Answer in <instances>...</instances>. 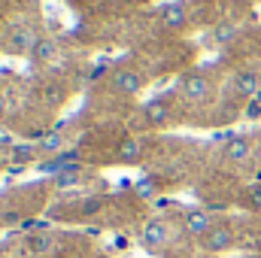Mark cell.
Returning a JSON list of instances; mask_svg holds the SVG:
<instances>
[{
    "label": "cell",
    "instance_id": "obj_9",
    "mask_svg": "<svg viewBox=\"0 0 261 258\" xmlns=\"http://www.w3.org/2000/svg\"><path fill=\"white\" fill-rule=\"evenodd\" d=\"M161 24L170 28V31L182 28V24H186V6H182V3H170V6H164V9H161Z\"/></svg>",
    "mask_w": 261,
    "mask_h": 258
},
{
    "label": "cell",
    "instance_id": "obj_8",
    "mask_svg": "<svg viewBox=\"0 0 261 258\" xmlns=\"http://www.w3.org/2000/svg\"><path fill=\"white\" fill-rule=\"evenodd\" d=\"M182 225H186V231L192 234V237H203L216 222L210 219V213H203V210H189L186 213V219H182Z\"/></svg>",
    "mask_w": 261,
    "mask_h": 258
},
{
    "label": "cell",
    "instance_id": "obj_3",
    "mask_svg": "<svg viewBox=\"0 0 261 258\" xmlns=\"http://www.w3.org/2000/svg\"><path fill=\"white\" fill-rule=\"evenodd\" d=\"M113 91H119V94H140L143 91V85H146V79H143V73L137 70V67H119L116 73H113Z\"/></svg>",
    "mask_w": 261,
    "mask_h": 258
},
{
    "label": "cell",
    "instance_id": "obj_15",
    "mask_svg": "<svg viewBox=\"0 0 261 258\" xmlns=\"http://www.w3.org/2000/svg\"><path fill=\"white\" fill-rule=\"evenodd\" d=\"M31 249H34V252L49 249V237H34V240H31Z\"/></svg>",
    "mask_w": 261,
    "mask_h": 258
},
{
    "label": "cell",
    "instance_id": "obj_20",
    "mask_svg": "<svg viewBox=\"0 0 261 258\" xmlns=\"http://www.w3.org/2000/svg\"><path fill=\"white\" fill-rule=\"evenodd\" d=\"M70 258H76V255H70Z\"/></svg>",
    "mask_w": 261,
    "mask_h": 258
},
{
    "label": "cell",
    "instance_id": "obj_19",
    "mask_svg": "<svg viewBox=\"0 0 261 258\" xmlns=\"http://www.w3.org/2000/svg\"><path fill=\"white\" fill-rule=\"evenodd\" d=\"M197 258H210V255H197Z\"/></svg>",
    "mask_w": 261,
    "mask_h": 258
},
{
    "label": "cell",
    "instance_id": "obj_13",
    "mask_svg": "<svg viewBox=\"0 0 261 258\" xmlns=\"http://www.w3.org/2000/svg\"><path fill=\"white\" fill-rule=\"evenodd\" d=\"M246 203H249L252 210H261V186H252V189H246Z\"/></svg>",
    "mask_w": 261,
    "mask_h": 258
},
{
    "label": "cell",
    "instance_id": "obj_5",
    "mask_svg": "<svg viewBox=\"0 0 261 258\" xmlns=\"http://www.w3.org/2000/svg\"><path fill=\"white\" fill-rule=\"evenodd\" d=\"M167 240H170V231L161 219H152L143 225V243L149 249H161V246H167Z\"/></svg>",
    "mask_w": 261,
    "mask_h": 258
},
{
    "label": "cell",
    "instance_id": "obj_14",
    "mask_svg": "<svg viewBox=\"0 0 261 258\" xmlns=\"http://www.w3.org/2000/svg\"><path fill=\"white\" fill-rule=\"evenodd\" d=\"M46 58H52V43L49 40H40L37 43V61H46Z\"/></svg>",
    "mask_w": 261,
    "mask_h": 258
},
{
    "label": "cell",
    "instance_id": "obj_6",
    "mask_svg": "<svg viewBox=\"0 0 261 258\" xmlns=\"http://www.w3.org/2000/svg\"><path fill=\"white\" fill-rule=\"evenodd\" d=\"M234 88H237V94L240 97H258L261 94V73L258 70H240L237 73V79H234Z\"/></svg>",
    "mask_w": 261,
    "mask_h": 258
},
{
    "label": "cell",
    "instance_id": "obj_18",
    "mask_svg": "<svg viewBox=\"0 0 261 258\" xmlns=\"http://www.w3.org/2000/svg\"><path fill=\"white\" fill-rule=\"evenodd\" d=\"M243 258H261V255H243Z\"/></svg>",
    "mask_w": 261,
    "mask_h": 258
},
{
    "label": "cell",
    "instance_id": "obj_2",
    "mask_svg": "<svg viewBox=\"0 0 261 258\" xmlns=\"http://www.w3.org/2000/svg\"><path fill=\"white\" fill-rule=\"evenodd\" d=\"M200 246H203L206 252H225V249H231V246H234V228L225 225V222H216V225L200 237Z\"/></svg>",
    "mask_w": 261,
    "mask_h": 258
},
{
    "label": "cell",
    "instance_id": "obj_16",
    "mask_svg": "<svg viewBox=\"0 0 261 258\" xmlns=\"http://www.w3.org/2000/svg\"><path fill=\"white\" fill-rule=\"evenodd\" d=\"M43 146H46L49 152H55V149H61V137H46V140H43Z\"/></svg>",
    "mask_w": 261,
    "mask_h": 258
},
{
    "label": "cell",
    "instance_id": "obj_10",
    "mask_svg": "<svg viewBox=\"0 0 261 258\" xmlns=\"http://www.w3.org/2000/svg\"><path fill=\"white\" fill-rule=\"evenodd\" d=\"M116 158H119L122 164H137V161L143 158V146H140L137 140H122V143L116 146Z\"/></svg>",
    "mask_w": 261,
    "mask_h": 258
},
{
    "label": "cell",
    "instance_id": "obj_12",
    "mask_svg": "<svg viewBox=\"0 0 261 258\" xmlns=\"http://www.w3.org/2000/svg\"><path fill=\"white\" fill-rule=\"evenodd\" d=\"M234 37H237V24H219L216 28V40L225 43V40H234Z\"/></svg>",
    "mask_w": 261,
    "mask_h": 258
},
{
    "label": "cell",
    "instance_id": "obj_1",
    "mask_svg": "<svg viewBox=\"0 0 261 258\" xmlns=\"http://www.w3.org/2000/svg\"><path fill=\"white\" fill-rule=\"evenodd\" d=\"M179 88H182V97H186L189 104H203V100L210 97V91H213L210 76H206L203 70H192V73H186V79L179 82Z\"/></svg>",
    "mask_w": 261,
    "mask_h": 258
},
{
    "label": "cell",
    "instance_id": "obj_11",
    "mask_svg": "<svg viewBox=\"0 0 261 258\" xmlns=\"http://www.w3.org/2000/svg\"><path fill=\"white\" fill-rule=\"evenodd\" d=\"M249 152H252V143H249L246 137H234V140L225 143V158H228V161H243Z\"/></svg>",
    "mask_w": 261,
    "mask_h": 258
},
{
    "label": "cell",
    "instance_id": "obj_17",
    "mask_svg": "<svg viewBox=\"0 0 261 258\" xmlns=\"http://www.w3.org/2000/svg\"><path fill=\"white\" fill-rule=\"evenodd\" d=\"M137 192L143 194V197H149V194L155 192V189H152V179H143V183H140V186H137Z\"/></svg>",
    "mask_w": 261,
    "mask_h": 258
},
{
    "label": "cell",
    "instance_id": "obj_4",
    "mask_svg": "<svg viewBox=\"0 0 261 258\" xmlns=\"http://www.w3.org/2000/svg\"><path fill=\"white\" fill-rule=\"evenodd\" d=\"M143 122H146L149 128H164V125L170 122V104H167L164 97L149 100V104L143 107Z\"/></svg>",
    "mask_w": 261,
    "mask_h": 258
},
{
    "label": "cell",
    "instance_id": "obj_7",
    "mask_svg": "<svg viewBox=\"0 0 261 258\" xmlns=\"http://www.w3.org/2000/svg\"><path fill=\"white\" fill-rule=\"evenodd\" d=\"M37 43H40V40H37V34H34L31 28H18V31L6 40V52H12V55H24V52H31Z\"/></svg>",
    "mask_w": 261,
    "mask_h": 258
}]
</instances>
